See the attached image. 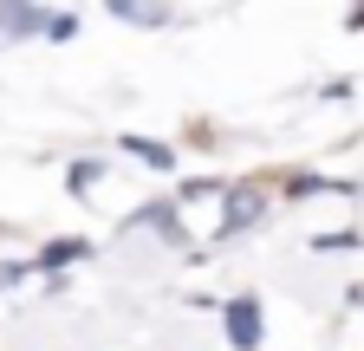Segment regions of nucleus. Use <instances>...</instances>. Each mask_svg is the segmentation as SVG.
Masks as SVG:
<instances>
[{
  "instance_id": "1",
  "label": "nucleus",
  "mask_w": 364,
  "mask_h": 351,
  "mask_svg": "<svg viewBox=\"0 0 364 351\" xmlns=\"http://www.w3.org/2000/svg\"><path fill=\"white\" fill-rule=\"evenodd\" d=\"M215 208H221V222H215L208 247H228V241L254 234L267 215H273V183H267V176H235V183H228V195H221Z\"/></svg>"
},
{
  "instance_id": "2",
  "label": "nucleus",
  "mask_w": 364,
  "mask_h": 351,
  "mask_svg": "<svg viewBox=\"0 0 364 351\" xmlns=\"http://www.w3.org/2000/svg\"><path fill=\"white\" fill-rule=\"evenodd\" d=\"M124 234H150V241H163V247H196V228L182 222V208H176L169 195L136 202V208L124 215Z\"/></svg>"
},
{
  "instance_id": "3",
  "label": "nucleus",
  "mask_w": 364,
  "mask_h": 351,
  "mask_svg": "<svg viewBox=\"0 0 364 351\" xmlns=\"http://www.w3.org/2000/svg\"><path fill=\"white\" fill-rule=\"evenodd\" d=\"M221 338L235 345V351H260V338H267V306H260V293L221 299Z\"/></svg>"
},
{
  "instance_id": "4",
  "label": "nucleus",
  "mask_w": 364,
  "mask_h": 351,
  "mask_svg": "<svg viewBox=\"0 0 364 351\" xmlns=\"http://www.w3.org/2000/svg\"><path fill=\"white\" fill-rule=\"evenodd\" d=\"M91 254H98V241H91V234H53V241L26 260V267H33L39 280H65L78 260H91Z\"/></svg>"
},
{
  "instance_id": "5",
  "label": "nucleus",
  "mask_w": 364,
  "mask_h": 351,
  "mask_svg": "<svg viewBox=\"0 0 364 351\" xmlns=\"http://www.w3.org/2000/svg\"><path fill=\"white\" fill-rule=\"evenodd\" d=\"M117 150H124V156H136V169H150V176H176V169H182V150H176L169 137H144V130H124V137H117Z\"/></svg>"
},
{
  "instance_id": "6",
  "label": "nucleus",
  "mask_w": 364,
  "mask_h": 351,
  "mask_svg": "<svg viewBox=\"0 0 364 351\" xmlns=\"http://www.w3.org/2000/svg\"><path fill=\"white\" fill-rule=\"evenodd\" d=\"M46 33V0H0V46H26Z\"/></svg>"
},
{
  "instance_id": "7",
  "label": "nucleus",
  "mask_w": 364,
  "mask_h": 351,
  "mask_svg": "<svg viewBox=\"0 0 364 351\" xmlns=\"http://www.w3.org/2000/svg\"><path fill=\"white\" fill-rule=\"evenodd\" d=\"M98 7L111 20H124V26H144V33H156V26L176 20V0H98Z\"/></svg>"
},
{
  "instance_id": "8",
  "label": "nucleus",
  "mask_w": 364,
  "mask_h": 351,
  "mask_svg": "<svg viewBox=\"0 0 364 351\" xmlns=\"http://www.w3.org/2000/svg\"><path fill=\"white\" fill-rule=\"evenodd\" d=\"M105 183H111V163H105V156H72V163H65V195H72V202H91Z\"/></svg>"
},
{
  "instance_id": "9",
  "label": "nucleus",
  "mask_w": 364,
  "mask_h": 351,
  "mask_svg": "<svg viewBox=\"0 0 364 351\" xmlns=\"http://www.w3.org/2000/svg\"><path fill=\"white\" fill-rule=\"evenodd\" d=\"M78 26H85L78 7H46V33L39 39H46V46H65V39H78Z\"/></svg>"
},
{
  "instance_id": "10",
  "label": "nucleus",
  "mask_w": 364,
  "mask_h": 351,
  "mask_svg": "<svg viewBox=\"0 0 364 351\" xmlns=\"http://www.w3.org/2000/svg\"><path fill=\"white\" fill-rule=\"evenodd\" d=\"M26 280H33L26 260H0V293H14V286H26Z\"/></svg>"
},
{
  "instance_id": "11",
  "label": "nucleus",
  "mask_w": 364,
  "mask_h": 351,
  "mask_svg": "<svg viewBox=\"0 0 364 351\" xmlns=\"http://www.w3.org/2000/svg\"><path fill=\"white\" fill-rule=\"evenodd\" d=\"M345 26H351V33H364V0H351V14H345Z\"/></svg>"
}]
</instances>
